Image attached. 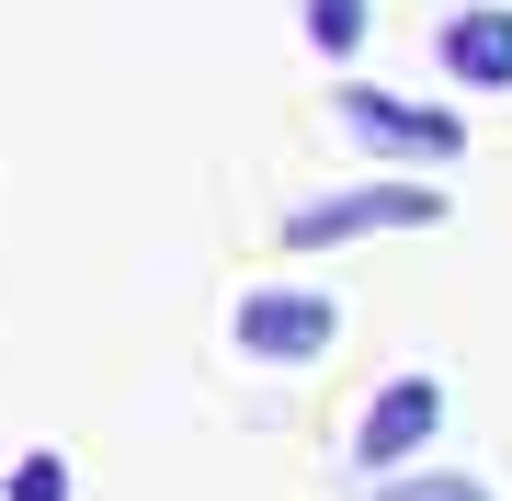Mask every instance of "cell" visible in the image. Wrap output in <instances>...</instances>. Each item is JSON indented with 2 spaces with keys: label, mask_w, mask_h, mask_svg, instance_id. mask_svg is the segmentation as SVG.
<instances>
[{
  "label": "cell",
  "mask_w": 512,
  "mask_h": 501,
  "mask_svg": "<svg viewBox=\"0 0 512 501\" xmlns=\"http://www.w3.org/2000/svg\"><path fill=\"white\" fill-rule=\"evenodd\" d=\"M387 228H444L433 183H342L319 205H285V251H342V240H387Z\"/></svg>",
  "instance_id": "1"
},
{
  "label": "cell",
  "mask_w": 512,
  "mask_h": 501,
  "mask_svg": "<svg viewBox=\"0 0 512 501\" xmlns=\"http://www.w3.org/2000/svg\"><path fill=\"white\" fill-rule=\"evenodd\" d=\"M330 331H342V308L308 297V285L239 297V353H251V365H308V353H330Z\"/></svg>",
  "instance_id": "2"
},
{
  "label": "cell",
  "mask_w": 512,
  "mask_h": 501,
  "mask_svg": "<svg viewBox=\"0 0 512 501\" xmlns=\"http://www.w3.org/2000/svg\"><path fill=\"white\" fill-rule=\"evenodd\" d=\"M433 433H444V388H433V376H387V388L365 399V422H353V456L387 479V467H410Z\"/></svg>",
  "instance_id": "3"
},
{
  "label": "cell",
  "mask_w": 512,
  "mask_h": 501,
  "mask_svg": "<svg viewBox=\"0 0 512 501\" xmlns=\"http://www.w3.org/2000/svg\"><path fill=\"white\" fill-rule=\"evenodd\" d=\"M330 114H342V126L365 137V149H399V160H456V149H467V126H456V114L399 103V92H365V80H353V92L330 103Z\"/></svg>",
  "instance_id": "4"
},
{
  "label": "cell",
  "mask_w": 512,
  "mask_h": 501,
  "mask_svg": "<svg viewBox=\"0 0 512 501\" xmlns=\"http://www.w3.org/2000/svg\"><path fill=\"white\" fill-rule=\"evenodd\" d=\"M433 46H444V69L467 92H512V12H456Z\"/></svg>",
  "instance_id": "5"
},
{
  "label": "cell",
  "mask_w": 512,
  "mask_h": 501,
  "mask_svg": "<svg viewBox=\"0 0 512 501\" xmlns=\"http://www.w3.org/2000/svg\"><path fill=\"white\" fill-rule=\"evenodd\" d=\"M308 35H319V57H353L365 46V0H308Z\"/></svg>",
  "instance_id": "6"
},
{
  "label": "cell",
  "mask_w": 512,
  "mask_h": 501,
  "mask_svg": "<svg viewBox=\"0 0 512 501\" xmlns=\"http://www.w3.org/2000/svg\"><path fill=\"white\" fill-rule=\"evenodd\" d=\"M0 501H69V467H57V456H23V467H12V490H0Z\"/></svg>",
  "instance_id": "7"
},
{
  "label": "cell",
  "mask_w": 512,
  "mask_h": 501,
  "mask_svg": "<svg viewBox=\"0 0 512 501\" xmlns=\"http://www.w3.org/2000/svg\"><path fill=\"white\" fill-rule=\"evenodd\" d=\"M376 501H490L478 479H376Z\"/></svg>",
  "instance_id": "8"
}]
</instances>
